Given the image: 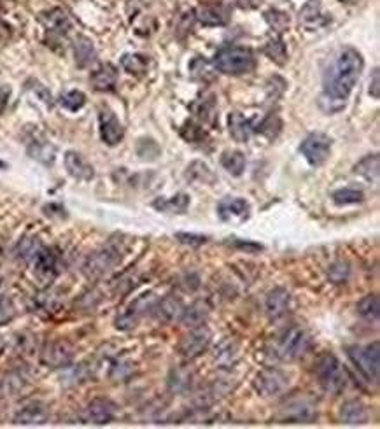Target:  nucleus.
Returning a JSON list of instances; mask_svg holds the SVG:
<instances>
[{"label": "nucleus", "instance_id": "f257e3e1", "mask_svg": "<svg viewBox=\"0 0 380 429\" xmlns=\"http://www.w3.org/2000/svg\"><path fill=\"white\" fill-rule=\"evenodd\" d=\"M363 65V56L358 49H342L323 77V102L335 104V111L342 109L361 75Z\"/></svg>", "mask_w": 380, "mask_h": 429}, {"label": "nucleus", "instance_id": "f03ea898", "mask_svg": "<svg viewBox=\"0 0 380 429\" xmlns=\"http://www.w3.org/2000/svg\"><path fill=\"white\" fill-rule=\"evenodd\" d=\"M214 67L228 75H242L254 69V55L251 49L240 46H228L214 56Z\"/></svg>", "mask_w": 380, "mask_h": 429}, {"label": "nucleus", "instance_id": "7ed1b4c3", "mask_svg": "<svg viewBox=\"0 0 380 429\" xmlns=\"http://www.w3.org/2000/svg\"><path fill=\"white\" fill-rule=\"evenodd\" d=\"M347 356L352 365L358 368L359 374L368 382H379L380 374V347L379 342L368 345H352L347 349Z\"/></svg>", "mask_w": 380, "mask_h": 429}, {"label": "nucleus", "instance_id": "20e7f679", "mask_svg": "<svg viewBox=\"0 0 380 429\" xmlns=\"http://www.w3.org/2000/svg\"><path fill=\"white\" fill-rule=\"evenodd\" d=\"M316 375L319 381L320 387L325 389L329 394H338L345 389L347 375L343 369L342 363L338 358L333 354H325L317 361L316 365Z\"/></svg>", "mask_w": 380, "mask_h": 429}, {"label": "nucleus", "instance_id": "39448f33", "mask_svg": "<svg viewBox=\"0 0 380 429\" xmlns=\"http://www.w3.org/2000/svg\"><path fill=\"white\" fill-rule=\"evenodd\" d=\"M310 347V336L307 329L293 326L282 333L275 345V356L280 361H296L303 358Z\"/></svg>", "mask_w": 380, "mask_h": 429}, {"label": "nucleus", "instance_id": "423d86ee", "mask_svg": "<svg viewBox=\"0 0 380 429\" xmlns=\"http://www.w3.org/2000/svg\"><path fill=\"white\" fill-rule=\"evenodd\" d=\"M254 389L263 398H275V396L284 394L289 387V377L282 374L280 369L266 368L261 369L260 374L254 378Z\"/></svg>", "mask_w": 380, "mask_h": 429}, {"label": "nucleus", "instance_id": "0eeeda50", "mask_svg": "<svg viewBox=\"0 0 380 429\" xmlns=\"http://www.w3.org/2000/svg\"><path fill=\"white\" fill-rule=\"evenodd\" d=\"M121 262V250L114 246L102 247L100 250L91 254L84 263V273L91 279H97V277L105 275L107 272H111L118 263Z\"/></svg>", "mask_w": 380, "mask_h": 429}, {"label": "nucleus", "instance_id": "6e6552de", "mask_svg": "<svg viewBox=\"0 0 380 429\" xmlns=\"http://www.w3.org/2000/svg\"><path fill=\"white\" fill-rule=\"evenodd\" d=\"M74 347L64 338H56L48 342L41 351L42 365L49 368H67L74 361Z\"/></svg>", "mask_w": 380, "mask_h": 429}, {"label": "nucleus", "instance_id": "1a4fd4ad", "mask_svg": "<svg viewBox=\"0 0 380 429\" xmlns=\"http://www.w3.org/2000/svg\"><path fill=\"white\" fill-rule=\"evenodd\" d=\"M300 151L305 156V160L309 161L312 167H319V165L325 163L328 160L329 153H332V138L328 135L316 131V134H310L305 140L302 142Z\"/></svg>", "mask_w": 380, "mask_h": 429}, {"label": "nucleus", "instance_id": "9d476101", "mask_svg": "<svg viewBox=\"0 0 380 429\" xmlns=\"http://www.w3.org/2000/svg\"><path fill=\"white\" fill-rule=\"evenodd\" d=\"M317 417L316 405L309 398H293L280 407L279 419L282 422H312Z\"/></svg>", "mask_w": 380, "mask_h": 429}, {"label": "nucleus", "instance_id": "9b49d317", "mask_svg": "<svg viewBox=\"0 0 380 429\" xmlns=\"http://www.w3.org/2000/svg\"><path fill=\"white\" fill-rule=\"evenodd\" d=\"M210 331L206 326H198V328H191L190 335H186L183 338V342L179 343V352L188 359H194L200 354L207 351L210 343Z\"/></svg>", "mask_w": 380, "mask_h": 429}, {"label": "nucleus", "instance_id": "f8f14e48", "mask_svg": "<svg viewBox=\"0 0 380 429\" xmlns=\"http://www.w3.org/2000/svg\"><path fill=\"white\" fill-rule=\"evenodd\" d=\"M153 307H154L153 295L141 296V298L135 300V302L132 303V305L128 307L125 312H121L120 316H118V319H116V328L123 329V331L135 328V326H137V322H138V319H141L142 316L147 312V309L153 310Z\"/></svg>", "mask_w": 380, "mask_h": 429}, {"label": "nucleus", "instance_id": "ddd939ff", "mask_svg": "<svg viewBox=\"0 0 380 429\" xmlns=\"http://www.w3.org/2000/svg\"><path fill=\"white\" fill-rule=\"evenodd\" d=\"M98 125H100L102 140L107 146H116V144H120L123 140L125 128L111 109H100V112H98Z\"/></svg>", "mask_w": 380, "mask_h": 429}, {"label": "nucleus", "instance_id": "4468645a", "mask_svg": "<svg viewBox=\"0 0 380 429\" xmlns=\"http://www.w3.org/2000/svg\"><path fill=\"white\" fill-rule=\"evenodd\" d=\"M251 207L244 198H223L217 203V216L223 223H244L249 217Z\"/></svg>", "mask_w": 380, "mask_h": 429}, {"label": "nucleus", "instance_id": "2eb2a0df", "mask_svg": "<svg viewBox=\"0 0 380 429\" xmlns=\"http://www.w3.org/2000/svg\"><path fill=\"white\" fill-rule=\"evenodd\" d=\"M116 414H118V407L112 403L111 399L107 398H97L93 399L88 407L84 408V419L86 422H90V424H109L111 421H114Z\"/></svg>", "mask_w": 380, "mask_h": 429}, {"label": "nucleus", "instance_id": "dca6fc26", "mask_svg": "<svg viewBox=\"0 0 380 429\" xmlns=\"http://www.w3.org/2000/svg\"><path fill=\"white\" fill-rule=\"evenodd\" d=\"M49 419V408L41 401H32L19 408L12 417V422L18 426H41Z\"/></svg>", "mask_w": 380, "mask_h": 429}, {"label": "nucleus", "instance_id": "f3484780", "mask_svg": "<svg viewBox=\"0 0 380 429\" xmlns=\"http://www.w3.org/2000/svg\"><path fill=\"white\" fill-rule=\"evenodd\" d=\"M197 18L201 25L221 26L226 25L230 16H228L226 6H223L221 2H207L197 9Z\"/></svg>", "mask_w": 380, "mask_h": 429}, {"label": "nucleus", "instance_id": "a211bd4d", "mask_svg": "<svg viewBox=\"0 0 380 429\" xmlns=\"http://www.w3.org/2000/svg\"><path fill=\"white\" fill-rule=\"evenodd\" d=\"M64 163L67 172L74 179L78 181H91L95 176V170L91 163L86 160L82 154L75 153V151H69L64 158Z\"/></svg>", "mask_w": 380, "mask_h": 429}, {"label": "nucleus", "instance_id": "6ab92c4d", "mask_svg": "<svg viewBox=\"0 0 380 429\" xmlns=\"http://www.w3.org/2000/svg\"><path fill=\"white\" fill-rule=\"evenodd\" d=\"M291 307V295L287 289L275 288L266 295L265 309L270 319H279L286 316V312Z\"/></svg>", "mask_w": 380, "mask_h": 429}, {"label": "nucleus", "instance_id": "aec40b11", "mask_svg": "<svg viewBox=\"0 0 380 429\" xmlns=\"http://www.w3.org/2000/svg\"><path fill=\"white\" fill-rule=\"evenodd\" d=\"M34 263V270L41 279H53L56 275V254L48 247H39L34 256L30 257Z\"/></svg>", "mask_w": 380, "mask_h": 429}, {"label": "nucleus", "instance_id": "412c9836", "mask_svg": "<svg viewBox=\"0 0 380 429\" xmlns=\"http://www.w3.org/2000/svg\"><path fill=\"white\" fill-rule=\"evenodd\" d=\"M90 82L93 90L97 91H112L118 84V69L111 64H104L91 72Z\"/></svg>", "mask_w": 380, "mask_h": 429}, {"label": "nucleus", "instance_id": "4be33fe9", "mask_svg": "<svg viewBox=\"0 0 380 429\" xmlns=\"http://www.w3.org/2000/svg\"><path fill=\"white\" fill-rule=\"evenodd\" d=\"M154 310V316L158 318V321H163V322H172L175 319H181L183 316V310L184 305L179 298H175V296H165L158 305L153 307Z\"/></svg>", "mask_w": 380, "mask_h": 429}, {"label": "nucleus", "instance_id": "5701e85b", "mask_svg": "<svg viewBox=\"0 0 380 429\" xmlns=\"http://www.w3.org/2000/svg\"><path fill=\"white\" fill-rule=\"evenodd\" d=\"M228 127H230V135L237 142H247L253 131L256 130L253 121L247 120L240 112H231L230 118H228Z\"/></svg>", "mask_w": 380, "mask_h": 429}, {"label": "nucleus", "instance_id": "b1692460", "mask_svg": "<svg viewBox=\"0 0 380 429\" xmlns=\"http://www.w3.org/2000/svg\"><path fill=\"white\" fill-rule=\"evenodd\" d=\"M190 197L186 193H177L168 198H156L153 202V207L160 212L167 214H184L190 207Z\"/></svg>", "mask_w": 380, "mask_h": 429}, {"label": "nucleus", "instance_id": "393cba45", "mask_svg": "<svg viewBox=\"0 0 380 429\" xmlns=\"http://www.w3.org/2000/svg\"><path fill=\"white\" fill-rule=\"evenodd\" d=\"M209 305L206 302H194L193 305H190L188 309L183 310V316H181V321L188 328H198V326L206 325L207 318H209Z\"/></svg>", "mask_w": 380, "mask_h": 429}, {"label": "nucleus", "instance_id": "a878e982", "mask_svg": "<svg viewBox=\"0 0 380 429\" xmlns=\"http://www.w3.org/2000/svg\"><path fill=\"white\" fill-rule=\"evenodd\" d=\"M340 419L349 426L365 424V422L368 421V410H366V407L361 403V401L352 399V401H347V403L342 407V410H340Z\"/></svg>", "mask_w": 380, "mask_h": 429}, {"label": "nucleus", "instance_id": "bb28decb", "mask_svg": "<svg viewBox=\"0 0 380 429\" xmlns=\"http://www.w3.org/2000/svg\"><path fill=\"white\" fill-rule=\"evenodd\" d=\"M74 56L75 64L79 67H88L95 62L97 58V51H95V46L90 39L86 37H78L74 42Z\"/></svg>", "mask_w": 380, "mask_h": 429}, {"label": "nucleus", "instance_id": "cd10ccee", "mask_svg": "<svg viewBox=\"0 0 380 429\" xmlns=\"http://www.w3.org/2000/svg\"><path fill=\"white\" fill-rule=\"evenodd\" d=\"M42 21H44L46 28H48L49 32H55V34L60 35L67 34L69 28H71V21H69L67 15H65L62 9H53V11L46 12Z\"/></svg>", "mask_w": 380, "mask_h": 429}, {"label": "nucleus", "instance_id": "c85d7f7f", "mask_svg": "<svg viewBox=\"0 0 380 429\" xmlns=\"http://www.w3.org/2000/svg\"><path fill=\"white\" fill-rule=\"evenodd\" d=\"M358 313L359 318L365 319L366 322H379L380 316V302L377 295H366L358 302Z\"/></svg>", "mask_w": 380, "mask_h": 429}, {"label": "nucleus", "instance_id": "c756f323", "mask_svg": "<svg viewBox=\"0 0 380 429\" xmlns=\"http://www.w3.org/2000/svg\"><path fill=\"white\" fill-rule=\"evenodd\" d=\"M28 384H30V377H28L25 372L18 369V372H12L11 375H8V377L2 381L0 389L6 392V396H16L19 394Z\"/></svg>", "mask_w": 380, "mask_h": 429}, {"label": "nucleus", "instance_id": "7c9ffc66", "mask_svg": "<svg viewBox=\"0 0 380 429\" xmlns=\"http://www.w3.org/2000/svg\"><path fill=\"white\" fill-rule=\"evenodd\" d=\"M221 165H223L228 174L239 177L246 170V156L240 151H226L221 156Z\"/></svg>", "mask_w": 380, "mask_h": 429}, {"label": "nucleus", "instance_id": "2f4dec72", "mask_svg": "<svg viewBox=\"0 0 380 429\" xmlns=\"http://www.w3.org/2000/svg\"><path fill=\"white\" fill-rule=\"evenodd\" d=\"M354 172L370 183H377L379 181V154H368L363 158L354 167Z\"/></svg>", "mask_w": 380, "mask_h": 429}, {"label": "nucleus", "instance_id": "473e14b6", "mask_svg": "<svg viewBox=\"0 0 380 429\" xmlns=\"http://www.w3.org/2000/svg\"><path fill=\"white\" fill-rule=\"evenodd\" d=\"M125 71L132 75H141L150 67V58L144 55H125L121 58Z\"/></svg>", "mask_w": 380, "mask_h": 429}, {"label": "nucleus", "instance_id": "72a5a7b5", "mask_svg": "<svg viewBox=\"0 0 380 429\" xmlns=\"http://www.w3.org/2000/svg\"><path fill=\"white\" fill-rule=\"evenodd\" d=\"M332 198L336 206H352V203H361L365 200V193L354 188H343V190L335 191Z\"/></svg>", "mask_w": 380, "mask_h": 429}, {"label": "nucleus", "instance_id": "f704fd0d", "mask_svg": "<svg viewBox=\"0 0 380 429\" xmlns=\"http://www.w3.org/2000/svg\"><path fill=\"white\" fill-rule=\"evenodd\" d=\"M265 53H266V55H269L270 60H273V62H275V64H279V65L286 64V60H287L286 46H284V42L280 41L279 37L270 39V41L266 42Z\"/></svg>", "mask_w": 380, "mask_h": 429}, {"label": "nucleus", "instance_id": "c9c22d12", "mask_svg": "<svg viewBox=\"0 0 380 429\" xmlns=\"http://www.w3.org/2000/svg\"><path fill=\"white\" fill-rule=\"evenodd\" d=\"M60 104L64 105L67 111H79V109L84 107L86 104V95L82 93V91H78V90H72L69 91V93H65L64 97L60 98Z\"/></svg>", "mask_w": 380, "mask_h": 429}, {"label": "nucleus", "instance_id": "e433bc0d", "mask_svg": "<svg viewBox=\"0 0 380 429\" xmlns=\"http://www.w3.org/2000/svg\"><path fill=\"white\" fill-rule=\"evenodd\" d=\"M191 385V374L188 369H175L172 372V377H170V387L174 391H186L190 389Z\"/></svg>", "mask_w": 380, "mask_h": 429}, {"label": "nucleus", "instance_id": "4c0bfd02", "mask_svg": "<svg viewBox=\"0 0 380 429\" xmlns=\"http://www.w3.org/2000/svg\"><path fill=\"white\" fill-rule=\"evenodd\" d=\"M349 273H350V268L347 263L340 262V263H335V265L329 268V280H332L333 284H345L347 279H349Z\"/></svg>", "mask_w": 380, "mask_h": 429}, {"label": "nucleus", "instance_id": "58836bf2", "mask_svg": "<svg viewBox=\"0 0 380 429\" xmlns=\"http://www.w3.org/2000/svg\"><path fill=\"white\" fill-rule=\"evenodd\" d=\"M175 239L179 240L181 244H184V246H191V247H200V246H203V244L209 242V237L197 235V233H184V232L175 233Z\"/></svg>", "mask_w": 380, "mask_h": 429}, {"label": "nucleus", "instance_id": "ea45409f", "mask_svg": "<svg viewBox=\"0 0 380 429\" xmlns=\"http://www.w3.org/2000/svg\"><path fill=\"white\" fill-rule=\"evenodd\" d=\"M16 318V309L9 298H0V326L9 325Z\"/></svg>", "mask_w": 380, "mask_h": 429}, {"label": "nucleus", "instance_id": "a19ab883", "mask_svg": "<svg viewBox=\"0 0 380 429\" xmlns=\"http://www.w3.org/2000/svg\"><path fill=\"white\" fill-rule=\"evenodd\" d=\"M270 12H272V16L266 15V19L270 21V25H272L277 32H282L284 28L289 25V18H287L284 12H279V11H270Z\"/></svg>", "mask_w": 380, "mask_h": 429}, {"label": "nucleus", "instance_id": "79ce46f5", "mask_svg": "<svg viewBox=\"0 0 380 429\" xmlns=\"http://www.w3.org/2000/svg\"><path fill=\"white\" fill-rule=\"evenodd\" d=\"M183 137L186 138V140L198 142V140H201V138L206 137V131L201 130L200 127H194L193 123H188L186 128L183 130Z\"/></svg>", "mask_w": 380, "mask_h": 429}, {"label": "nucleus", "instance_id": "37998d69", "mask_svg": "<svg viewBox=\"0 0 380 429\" xmlns=\"http://www.w3.org/2000/svg\"><path fill=\"white\" fill-rule=\"evenodd\" d=\"M233 246L239 247V249H242V250H247V253H257V250L263 249V246H260V244L244 242V240H239V239L233 240Z\"/></svg>", "mask_w": 380, "mask_h": 429}, {"label": "nucleus", "instance_id": "c03bdc74", "mask_svg": "<svg viewBox=\"0 0 380 429\" xmlns=\"http://www.w3.org/2000/svg\"><path fill=\"white\" fill-rule=\"evenodd\" d=\"M379 69H375L373 71V81H370V95H372L373 98H379L380 93H379Z\"/></svg>", "mask_w": 380, "mask_h": 429}, {"label": "nucleus", "instance_id": "a18cd8bd", "mask_svg": "<svg viewBox=\"0 0 380 429\" xmlns=\"http://www.w3.org/2000/svg\"><path fill=\"white\" fill-rule=\"evenodd\" d=\"M8 100H9V88H6V86H0V112L6 109V105H8Z\"/></svg>", "mask_w": 380, "mask_h": 429}, {"label": "nucleus", "instance_id": "49530a36", "mask_svg": "<svg viewBox=\"0 0 380 429\" xmlns=\"http://www.w3.org/2000/svg\"><path fill=\"white\" fill-rule=\"evenodd\" d=\"M237 4L244 9H253L260 4V0H237Z\"/></svg>", "mask_w": 380, "mask_h": 429}, {"label": "nucleus", "instance_id": "de8ad7c7", "mask_svg": "<svg viewBox=\"0 0 380 429\" xmlns=\"http://www.w3.org/2000/svg\"><path fill=\"white\" fill-rule=\"evenodd\" d=\"M4 347H6V343H4V340H2V336H0V354H2Z\"/></svg>", "mask_w": 380, "mask_h": 429}, {"label": "nucleus", "instance_id": "09e8293b", "mask_svg": "<svg viewBox=\"0 0 380 429\" xmlns=\"http://www.w3.org/2000/svg\"><path fill=\"white\" fill-rule=\"evenodd\" d=\"M342 2H345V4H356L358 0H342Z\"/></svg>", "mask_w": 380, "mask_h": 429}]
</instances>
